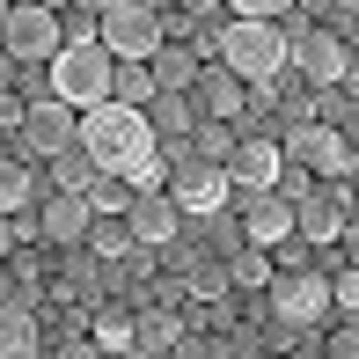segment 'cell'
<instances>
[{"instance_id": "44dd1931", "label": "cell", "mask_w": 359, "mask_h": 359, "mask_svg": "<svg viewBox=\"0 0 359 359\" xmlns=\"http://www.w3.org/2000/svg\"><path fill=\"white\" fill-rule=\"evenodd\" d=\"M133 198H140V184H125V176H103V169H95V184H88V205H95L103 220H125V213H133Z\"/></svg>"}, {"instance_id": "4fadbf2b", "label": "cell", "mask_w": 359, "mask_h": 359, "mask_svg": "<svg viewBox=\"0 0 359 359\" xmlns=\"http://www.w3.org/2000/svg\"><path fill=\"white\" fill-rule=\"evenodd\" d=\"M37 220H44V242L74 250V242H88L95 205H88V191H44V198H37Z\"/></svg>"}, {"instance_id": "9c48e42d", "label": "cell", "mask_w": 359, "mask_h": 359, "mask_svg": "<svg viewBox=\"0 0 359 359\" xmlns=\"http://www.w3.org/2000/svg\"><path fill=\"white\" fill-rule=\"evenodd\" d=\"M15 140H22L29 154H44V161H52V154H74V147H81V110H67L59 95H44V103H29V118H22Z\"/></svg>"}, {"instance_id": "e0dca14e", "label": "cell", "mask_w": 359, "mask_h": 359, "mask_svg": "<svg viewBox=\"0 0 359 359\" xmlns=\"http://www.w3.org/2000/svg\"><path fill=\"white\" fill-rule=\"evenodd\" d=\"M0 359H37V308L0 301Z\"/></svg>"}, {"instance_id": "4316f807", "label": "cell", "mask_w": 359, "mask_h": 359, "mask_svg": "<svg viewBox=\"0 0 359 359\" xmlns=\"http://www.w3.org/2000/svg\"><path fill=\"white\" fill-rule=\"evenodd\" d=\"M95 345L125 352V345H133V316H125V308H103V316H95Z\"/></svg>"}, {"instance_id": "3957f363", "label": "cell", "mask_w": 359, "mask_h": 359, "mask_svg": "<svg viewBox=\"0 0 359 359\" xmlns=\"http://www.w3.org/2000/svg\"><path fill=\"white\" fill-rule=\"evenodd\" d=\"M110 74H118V59L95 37H67L52 59V95L67 110H95V103H110Z\"/></svg>"}, {"instance_id": "cb8c5ba5", "label": "cell", "mask_w": 359, "mask_h": 359, "mask_svg": "<svg viewBox=\"0 0 359 359\" xmlns=\"http://www.w3.org/2000/svg\"><path fill=\"white\" fill-rule=\"evenodd\" d=\"M147 125H154V133H198L184 95H154V103H147Z\"/></svg>"}, {"instance_id": "8fae6325", "label": "cell", "mask_w": 359, "mask_h": 359, "mask_svg": "<svg viewBox=\"0 0 359 359\" xmlns=\"http://www.w3.org/2000/svg\"><path fill=\"white\" fill-rule=\"evenodd\" d=\"M279 169H286V147L264 140V133L235 140V154H227V184H235L242 198H257V191H279Z\"/></svg>"}, {"instance_id": "7402d4cb", "label": "cell", "mask_w": 359, "mask_h": 359, "mask_svg": "<svg viewBox=\"0 0 359 359\" xmlns=\"http://www.w3.org/2000/svg\"><path fill=\"white\" fill-rule=\"evenodd\" d=\"M29 205H37V184H29V169L0 154V213H29Z\"/></svg>"}, {"instance_id": "ba28073f", "label": "cell", "mask_w": 359, "mask_h": 359, "mask_svg": "<svg viewBox=\"0 0 359 359\" xmlns=\"http://www.w3.org/2000/svg\"><path fill=\"white\" fill-rule=\"evenodd\" d=\"M169 198H176V213H220V205L235 198V184H227L220 161H205V154H176V184H169Z\"/></svg>"}, {"instance_id": "ffe728a7", "label": "cell", "mask_w": 359, "mask_h": 359, "mask_svg": "<svg viewBox=\"0 0 359 359\" xmlns=\"http://www.w3.org/2000/svg\"><path fill=\"white\" fill-rule=\"evenodd\" d=\"M110 95H118V103H133V110H147L154 103V67H147V59H118V74H110Z\"/></svg>"}, {"instance_id": "836d02e7", "label": "cell", "mask_w": 359, "mask_h": 359, "mask_svg": "<svg viewBox=\"0 0 359 359\" xmlns=\"http://www.w3.org/2000/svg\"><path fill=\"white\" fill-rule=\"evenodd\" d=\"M330 359H359V323H352V330H337V337H330Z\"/></svg>"}, {"instance_id": "d6986e66", "label": "cell", "mask_w": 359, "mask_h": 359, "mask_svg": "<svg viewBox=\"0 0 359 359\" xmlns=\"http://www.w3.org/2000/svg\"><path fill=\"white\" fill-rule=\"evenodd\" d=\"M271 271H279V264H271V250H257V242H242V250L227 257V286H235V293H264Z\"/></svg>"}, {"instance_id": "d590c367", "label": "cell", "mask_w": 359, "mask_h": 359, "mask_svg": "<svg viewBox=\"0 0 359 359\" xmlns=\"http://www.w3.org/2000/svg\"><path fill=\"white\" fill-rule=\"evenodd\" d=\"M337 242H345V250H352V264H359V227L345 220V235H337Z\"/></svg>"}, {"instance_id": "52a82bcc", "label": "cell", "mask_w": 359, "mask_h": 359, "mask_svg": "<svg viewBox=\"0 0 359 359\" xmlns=\"http://www.w3.org/2000/svg\"><path fill=\"white\" fill-rule=\"evenodd\" d=\"M271 316L293 323V330H308V323H323L330 316V279H323L316 264H301V271H271Z\"/></svg>"}, {"instance_id": "5bb4252c", "label": "cell", "mask_w": 359, "mask_h": 359, "mask_svg": "<svg viewBox=\"0 0 359 359\" xmlns=\"http://www.w3.org/2000/svg\"><path fill=\"white\" fill-rule=\"evenodd\" d=\"M176 227H184V213H176L169 191H140L133 213H125V235H133L140 250H161V242H176Z\"/></svg>"}, {"instance_id": "d6a6232c", "label": "cell", "mask_w": 359, "mask_h": 359, "mask_svg": "<svg viewBox=\"0 0 359 359\" xmlns=\"http://www.w3.org/2000/svg\"><path fill=\"white\" fill-rule=\"evenodd\" d=\"M59 359H110V352L95 345V337H67V352H59Z\"/></svg>"}, {"instance_id": "6da1fadb", "label": "cell", "mask_w": 359, "mask_h": 359, "mask_svg": "<svg viewBox=\"0 0 359 359\" xmlns=\"http://www.w3.org/2000/svg\"><path fill=\"white\" fill-rule=\"evenodd\" d=\"M81 154H88L103 176H125V184L154 191V125H147V110L118 103V95L95 103V110H81Z\"/></svg>"}, {"instance_id": "2e32d148", "label": "cell", "mask_w": 359, "mask_h": 359, "mask_svg": "<svg viewBox=\"0 0 359 359\" xmlns=\"http://www.w3.org/2000/svg\"><path fill=\"white\" fill-rule=\"evenodd\" d=\"M191 88H198L205 118H227V125H235V118H242V88H250V81L227 74V67H198V81H191Z\"/></svg>"}, {"instance_id": "277c9868", "label": "cell", "mask_w": 359, "mask_h": 359, "mask_svg": "<svg viewBox=\"0 0 359 359\" xmlns=\"http://www.w3.org/2000/svg\"><path fill=\"white\" fill-rule=\"evenodd\" d=\"M95 44H103L110 59H154L161 44H169V22H161L154 0H110V8L95 15Z\"/></svg>"}, {"instance_id": "9a60e30c", "label": "cell", "mask_w": 359, "mask_h": 359, "mask_svg": "<svg viewBox=\"0 0 359 359\" xmlns=\"http://www.w3.org/2000/svg\"><path fill=\"white\" fill-rule=\"evenodd\" d=\"M293 235V205L279 191H257V198H242V242H257V250H279Z\"/></svg>"}, {"instance_id": "8992f818", "label": "cell", "mask_w": 359, "mask_h": 359, "mask_svg": "<svg viewBox=\"0 0 359 359\" xmlns=\"http://www.w3.org/2000/svg\"><path fill=\"white\" fill-rule=\"evenodd\" d=\"M279 147H286V161H301L308 176H330V184L352 176V140L337 133V125H323V118H293Z\"/></svg>"}, {"instance_id": "ac0fdd59", "label": "cell", "mask_w": 359, "mask_h": 359, "mask_svg": "<svg viewBox=\"0 0 359 359\" xmlns=\"http://www.w3.org/2000/svg\"><path fill=\"white\" fill-rule=\"evenodd\" d=\"M147 67H154V88H161V95H184L191 81H198V59H191V44H161Z\"/></svg>"}, {"instance_id": "603a6c76", "label": "cell", "mask_w": 359, "mask_h": 359, "mask_svg": "<svg viewBox=\"0 0 359 359\" xmlns=\"http://www.w3.org/2000/svg\"><path fill=\"white\" fill-rule=\"evenodd\" d=\"M133 345H161V352H176V345H184V323H176L169 308H147V316L133 323Z\"/></svg>"}, {"instance_id": "f1b7e54d", "label": "cell", "mask_w": 359, "mask_h": 359, "mask_svg": "<svg viewBox=\"0 0 359 359\" xmlns=\"http://www.w3.org/2000/svg\"><path fill=\"white\" fill-rule=\"evenodd\" d=\"M184 286L198 293V301H220V293H227V264H191V271H184Z\"/></svg>"}, {"instance_id": "8d00e7d4", "label": "cell", "mask_w": 359, "mask_h": 359, "mask_svg": "<svg viewBox=\"0 0 359 359\" xmlns=\"http://www.w3.org/2000/svg\"><path fill=\"white\" fill-rule=\"evenodd\" d=\"M0 301H15V279H8V257H0Z\"/></svg>"}, {"instance_id": "1f68e13d", "label": "cell", "mask_w": 359, "mask_h": 359, "mask_svg": "<svg viewBox=\"0 0 359 359\" xmlns=\"http://www.w3.org/2000/svg\"><path fill=\"white\" fill-rule=\"evenodd\" d=\"M22 118H29V103H15V95H0V133H22Z\"/></svg>"}, {"instance_id": "e575fe53", "label": "cell", "mask_w": 359, "mask_h": 359, "mask_svg": "<svg viewBox=\"0 0 359 359\" xmlns=\"http://www.w3.org/2000/svg\"><path fill=\"white\" fill-rule=\"evenodd\" d=\"M118 359H176V352H161V345H125Z\"/></svg>"}, {"instance_id": "74e56055", "label": "cell", "mask_w": 359, "mask_h": 359, "mask_svg": "<svg viewBox=\"0 0 359 359\" xmlns=\"http://www.w3.org/2000/svg\"><path fill=\"white\" fill-rule=\"evenodd\" d=\"M184 8H191V15H205V8H220V0H184Z\"/></svg>"}, {"instance_id": "60d3db41", "label": "cell", "mask_w": 359, "mask_h": 359, "mask_svg": "<svg viewBox=\"0 0 359 359\" xmlns=\"http://www.w3.org/2000/svg\"><path fill=\"white\" fill-rule=\"evenodd\" d=\"M352 176H359V147H352Z\"/></svg>"}, {"instance_id": "4dcf8cb0", "label": "cell", "mask_w": 359, "mask_h": 359, "mask_svg": "<svg viewBox=\"0 0 359 359\" xmlns=\"http://www.w3.org/2000/svg\"><path fill=\"white\" fill-rule=\"evenodd\" d=\"M235 8V22H271L279 8H293V0H227Z\"/></svg>"}, {"instance_id": "d4e9b609", "label": "cell", "mask_w": 359, "mask_h": 359, "mask_svg": "<svg viewBox=\"0 0 359 359\" xmlns=\"http://www.w3.org/2000/svg\"><path fill=\"white\" fill-rule=\"evenodd\" d=\"M88 184H95V161L81 147L74 154H52V191H88Z\"/></svg>"}, {"instance_id": "ab89813d", "label": "cell", "mask_w": 359, "mask_h": 359, "mask_svg": "<svg viewBox=\"0 0 359 359\" xmlns=\"http://www.w3.org/2000/svg\"><path fill=\"white\" fill-rule=\"evenodd\" d=\"M8 15H15V0H0V22H8Z\"/></svg>"}, {"instance_id": "7c38bea8", "label": "cell", "mask_w": 359, "mask_h": 359, "mask_svg": "<svg viewBox=\"0 0 359 359\" xmlns=\"http://www.w3.org/2000/svg\"><path fill=\"white\" fill-rule=\"evenodd\" d=\"M345 220H352V205H345V184H316L308 198H293V235L316 250V242H337L345 235Z\"/></svg>"}, {"instance_id": "b9f144b4", "label": "cell", "mask_w": 359, "mask_h": 359, "mask_svg": "<svg viewBox=\"0 0 359 359\" xmlns=\"http://www.w3.org/2000/svg\"><path fill=\"white\" fill-rule=\"evenodd\" d=\"M257 359H279V352H257Z\"/></svg>"}, {"instance_id": "f35d334b", "label": "cell", "mask_w": 359, "mask_h": 359, "mask_svg": "<svg viewBox=\"0 0 359 359\" xmlns=\"http://www.w3.org/2000/svg\"><path fill=\"white\" fill-rule=\"evenodd\" d=\"M81 8H95V15H103V8H110V0H81Z\"/></svg>"}, {"instance_id": "83f0119b", "label": "cell", "mask_w": 359, "mask_h": 359, "mask_svg": "<svg viewBox=\"0 0 359 359\" xmlns=\"http://www.w3.org/2000/svg\"><path fill=\"white\" fill-rule=\"evenodd\" d=\"M88 250H95V257H125V250H133L125 220H103V213H95V227H88Z\"/></svg>"}, {"instance_id": "484cf974", "label": "cell", "mask_w": 359, "mask_h": 359, "mask_svg": "<svg viewBox=\"0 0 359 359\" xmlns=\"http://www.w3.org/2000/svg\"><path fill=\"white\" fill-rule=\"evenodd\" d=\"M191 147H198L205 161H220V169H227V154H235V133H227V118H198V133H191Z\"/></svg>"}, {"instance_id": "7a4b0ae2", "label": "cell", "mask_w": 359, "mask_h": 359, "mask_svg": "<svg viewBox=\"0 0 359 359\" xmlns=\"http://www.w3.org/2000/svg\"><path fill=\"white\" fill-rule=\"evenodd\" d=\"M220 67L242 74L250 88H271V81L293 67V37L279 22H227L220 29Z\"/></svg>"}, {"instance_id": "5b68a950", "label": "cell", "mask_w": 359, "mask_h": 359, "mask_svg": "<svg viewBox=\"0 0 359 359\" xmlns=\"http://www.w3.org/2000/svg\"><path fill=\"white\" fill-rule=\"evenodd\" d=\"M59 44H67V22H59V8H44V0H22V8L0 22V59H15V67H52Z\"/></svg>"}, {"instance_id": "f546056e", "label": "cell", "mask_w": 359, "mask_h": 359, "mask_svg": "<svg viewBox=\"0 0 359 359\" xmlns=\"http://www.w3.org/2000/svg\"><path fill=\"white\" fill-rule=\"evenodd\" d=\"M330 308H345V316L359 323V264L345 271V279H330Z\"/></svg>"}, {"instance_id": "30bf717a", "label": "cell", "mask_w": 359, "mask_h": 359, "mask_svg": "<svg viewBox=\"0 0 359 359\" xmlns=\"http://www.w3.org/2000/svg\"><path fill=\"white\" fill-rule=\"evenodd\" d=\"M293 67H301L308 88H337V81L352 74V44L337 37V29H301V37H293Z\"/></svg>"}]
</instances>
